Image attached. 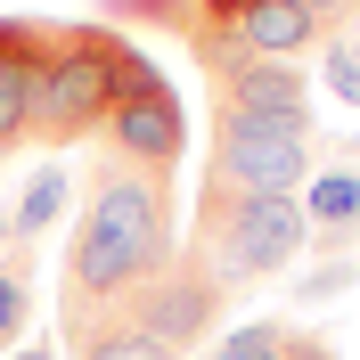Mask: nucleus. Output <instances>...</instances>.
Listing matches in <instances>:
<instances>
[{"mask_svg":"<svg viewBox=\"0 0 360 360\" xmlns=\"http://www.w3.org/2000/svg\"><path fill=\"white\" fill-rule=\"evenodd\" d=\"M8 360H49V352H41V344H33V352H8Z\"/></svg>","mask_w":360,"mask_h":360,"instance_id":"20","label":"nucleus"},{"mask_svg":"<svg viewBox=\"0 0 360 360\" xmlns=\"http://www.w3.org/2000/svg\"><path fill=\"white\" fill-rule=\"evenodd\" d=\"M328 90H336V98H352V107H360V58H352V49H328Z\"/></svg>","mask_w":360,"mask_h":360,"instance_id":"15","label":"nucleus"},{"mask_svg":"<svg viewBox=\"0 0 360 360\" xmlns=\"http://www.w3.org/2000/svg\"><path fill=\"white\" fill-rule=\"evenodd\" d=\"M41 74H49V33L41 25H0V148L33 139Z\"/></svg>","mask_w":360,"mask_h":360,"instance_id":"7","label":"nucleus"},{"mask_svg":"<svg viewBox=\"0 0 360 360\" xmlns=\"http://www.w3.org/2000/svg\"><path fill=\"white\" fill-rule=\"evenodd\" d=\"M213 107L278 115V123H311V90H303V74H295V66H270V58H254L238 82H221V90H213Z\"/></svg>","mask_w":360,"mask_h":360,"instance_id":"8","label":"nucleus"},{"mask_svg":"<svg viewBox=\"0 0 360 360\" xmlns=\"http://www.w3.org/2000/svg\"><path fill=\"white\" fill-rule=\"evenodd\" d=\"M0 262H8V221H0Z\"/></svg>","mask_w":360,"mask_h":360,"instance_id":"21","label":"nucleus"},{"mask_svg":"<svg viewBox=\"0 0 360 360\" xmlns=\"http://www.w3.org/2000/svg\"><path fill=\"white\" fill-rule=\"evenodd\" d=\"M82 360H180V352H172L164 336H148L139 319H107V328L82 344Z\"/></svg>","mask_w":360,"mask_h":360,"instance_id":"13","label":"nucleus"},{"mask_svg":"<svg viewBox=\"0 0 360 360\" xmlns=\"http://www.w3.org/2000/svg\"><path fill=\"white\" fill-rule=\"evenodd\" d=\"M107 148H115V164L156 172V180H172L180 156H188L180 98H172V82H164L148 58H131V74H123V98H115V115H107Z\"/></svg>","mask_w":360,"mask_h":360,"instance_id":"5","label":"nucleus"},{"mask_svg":"<svg viewBox=\"0 0 360 360\" xmlns=\"http://www.w3.org/2000/svg\"><path fill=\"white\" fill-rule=\"evenodd\" d=\"M287 360H336V352H328V344H311V336H303V344H295Z\"/></svg>","mask_w":360,"mask_h":360,"instance_id":"19","label":"nucleus"},{"mask_svg":"<svg viewBox=\"0 0 360 360\" xmlns=\"http://www.w3.org/2000/svg\"><path fill=\"white\" fill-rule=\"evenodd\" d=\"M246 8H254V0H197V17H205V25H238Z\"/></svg>","mask_w":360,"mask_h":360,"instance_id":"17","label":"nucleus"},{"mask_svg":"<svg viewBox=\"0 0 360 360\" xmlns=\"http://www.w3.org/2000/svg\"><path fill=\"white\" fill-rule=\"evenodd\" d=\"M303 8H311V17L328 25V17H344V8H360V0H303Z\"/></svg>","mask_w":360,"mask_h":360,"instance_id":"18","label":"nucleus"},{"mask_svg":"<svg viewBox=\"0 0 360 360\" xmlns=\"http://www.w3.org/2000/svg\"><path fill=\"white\" fill-rule=\"evenodd\" d=\"M303 238H311L303 197H238V188H221V180H205L197 188V221H188L180 246H197L205 270H213L221 295H229V287H246V278L287 270Z\"/></svg>","mask_w":360,"mask_h":360,"instance_id":"3","label":"nucleus"},{"mask_svg":"<svg viewBox=\"0 0 360 360\" xmlns=\"http://www.w3.org/2000/svg\"><path fill=\"white\" fill-rule=\"evenodd\" d=\"M352 287V262H319L311 278H303V303H328V295H344Z\"/></svg>","mask_w":360,"mask_h":360,"instance_id":"16","label":"nucleus"},{"mask_svg":"<svg viewBox=\"0 0 360 360\" xmlns=\"http://www.w3.org/2000/svg\"><path fill=\"white\" fill-rule=\"evenodd\" d=\"M139 49L115 33V25H58L49 33V74H41V107H33V139L41 148H82L90 131H107L115 98H123V74H131Z\"/></svg>","mask_w":360,"mask_h":360,"instance_id":"2","label":"nucleus"},{"mask_svg":"<svg viewBox=\"0 0 360 360\" xmlns=\"http://www.w3.org/2000/svg\"><path fill=\"white\" fill-rule=\"evenodd\" d=\"M25 319H33V246H17L0 262V352H17Z\"/></svg>","mask_w":360,"mask_h":360,"instance_id":"12","label":"nucleus"},{"mask_svg":"<svg viewBox=\"0 0 360 360\" xmlns=\"http://www.w3.org/2000/svg\"><path fill=\"white\" fill-rule=\"evenodd\" d=\"M58 205H66V172H58V164H41V172L25 180L17 213H8V238H17V246H33V238H41L49 221H58Z\"/></svg>","mask_w":360,"mask_h":360,"instance_id":"11","label":"nucleus"},{"mask_svg":"<svg viewBox=\"0 0 360 360\" xmlns=\"http://www.w3.org/2000/svg\"><path fill=\"white\" fill-rule=\"evenodd\" d=\"M295 336L278 328V319H246V328H229L221 344H213V360H287Z\"/></svg>","mask_w":360,"mask_h":360,"instance_id":"14","label":"nucleus"},{"mask_svg":"<svg viewBox=\"0 0 360 360\" xmlns=\"http://www.w3.org/2000/svg\"><path fill=\"white\" fill-rule=\"evenodd\" d=\"M123 319H139L148 336H164L172 352H188V344H205V336H213V319H221V278L205 270L197 246H172V262L131 295V311H123Z\"/></svg>","mask_w":360,"mask_h":360,"instance_id":"6","label":"nucleus"},{"mask_svg":"<svg viewBox=\"0 0 360 360\" xmlns=\"http://www.w3.org/2000/svg\"><path fill=\"white\" fill-rule=\"evenodd\" d=\"M172 180L131 172V164L98 156L90 172V205L66 238V287H58V328L82 352L107 319L131 311V295L172 262Z\"/></svg>","mask_w":360,"mask_h":360,"instance_id":"1","label":"nucleus"},{"mask_svg":"<svg viewBox=\"0 0 360 360\" xmlns=\"http://www.w3.org/2000/svg\"><path fill=\"white\" fill-rule=\"evenodd\" d=\"M205 180H221L238 197H303V180H311V123L213 107V164H205Z\"/></svg>","mask_w":360,"mask_h":360,"instance_id":"4","label":"nucleus"},{"mask_svg":"<svg viewBox=\"0 0 360 360\" xmlns=\"http://www.w3.org/2000/svg\"><path fill=\"white\" fill-rule=\"evenodd\" d=\"M229 33H238L254 58H270V66H295V58L319 41V17L303 8V0H254L246 17L229 25Z\"/></svg>","mask_w":360,"mask_h":360,"instance_id":"9","label":"nucleus"},{"mask_svg":"<svg viewBox=\"0 0 360 360\" xmlns=\"http://www.w3.org/2000/svg\"><path fill=\"white\" fill-rule=\"evenodd\" d=\"M303 221H311V238H303V246H344V238H352V221H360V172H328V180H311Z\"/></svg>","mask_w":360,"mask_h":360,"instance_id":"10","label":"nucleus"}]
</instances>
